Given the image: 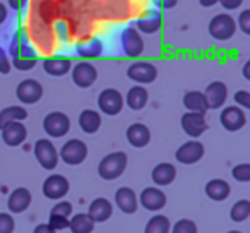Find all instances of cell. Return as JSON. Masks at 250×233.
<instances>
[{
  "label": "cell",
  "instance_id": "obj_6",
  "mask_svg": "<svg viewBox=\"0 0 250 233\" xmlns=\"http://www.w3.org/2000/svg\"><path fill=\"white\" fill-rule=\"evenodd\" d=\"M98 106H100V111H103L104 115L115 117L124 108V96H122V93L118 89L106 87L98 96Z\"/></svg>",
  "mask_w": 250,
  "mask_h": 233
},
{
  "label": "cell",
  "instance_id": "obj_25",
  "mask_svg": "<svg viewBox=\"0 0 250 233\" xmlns=\"http://www.w3.org/2000/svg\"><path fill=\"white\" fill-rule=\"evenodd\" d=\"M204 192L211 201H216V202H221V201H226L229 197V184L226 180H221V178H212L206 184L204 187Z\"/></svg>",
  "mask_w": 250,
  "mask_h": 233
},
{
  "label": "cell",
  "instance_id": "obj_20",
  "mask_svg": "<svg viewBox=\"0 0 250 233\" xmlns=\"http://www.w3.org/2000/svg\"><path fill=\"white\" fill-rule=\"evenodd\" d=\"M31 201H33L31 192L26 187H18L9 194L7 208H9V211L14 212V214H21V212H24L26 209L31 206Z\"/></svg>",
  "mask_w": 250,
  "mask_h": 233
},
{
  "label": "cell",
  "instance_id": "obj_2",
  "mask_svg": "<svg viewBox=\"0 0 250 233\" xmlns=\"http://www.w3.org/2000/svg\"><path fill=\"white\" fill-rule=\"evenodd\" d=\"M127 163H129V158H127V153L124 151H115V153H110L100 161L98 165V175H100L103 180H117L122 173L127 168Z\"/></svg>",
  "mask_w": 250,
  "mask_h": 233
},
{
  "label": "cell",
  "instance_id": "obj_41",
  "mask_svg": "<svg viewBox=\"0 0 250 233\" xmlns=\"http://www.w3.org/2000/svg\"><path fill=\"white\" fill-rule=\"evenodd\" d=\"M238 28L243 31V35H250V11L249 9H245V11H242V14L238 16Z\"/></svg>",
  "mask_w": 250,
  "mask_h": 233
},
{
  "label": "cell",
  "instance_id": "obj_5",
  "mask_svg": "<svg viewBox=\"0 0 250 233\" xmlns=\"http://www.w3.org/2000/svg\"><path fill=\"white\" fill-rule=\"evenodd\" d=\"M36 161L45 170H53L59 165V151L50 139H38L33 148Z\"/></svg>",
  "mask_w": 250,
  "mask_h": 233
},
{
  "label": "cell",
  "instance_id": "obj_48",
  "mask_svg": "<svg viewBox=\"0 0 250 233\" xmlns=\"http://www.w3.org/2000/svg\"><path fill=\"white\" fill-rule=\"evenodd\" d=\"M199 4H201L202 7H212V5L219 4V0H199Z\"/></svg>",
  "mask_w": 250,
  "mask_h": 233
},
{
  "label": "cell",
  "instance_id": "obj_42",
  "mask_svg": "<svg viewBox=\"0 0 250 233\" xmlns=\"http://www.w3.org/2000/svg\"><path fill=\"white\" fill-rule=\"evenodd\" d=\"M11 60H9L7 53H5L4 48H0V74H4V76H7L9 72H11Z\"/></svg>",
  "mask_w": 250,
  "mask_h": 233
},
{
  "label": "cell",
  "instance_id": "obj_40",
  "mask_svg": "<svg viewBox=\"0 0 250 233\" xmlns=\"http://www.w3.org/2000/svg\"><path fill=\"white\" fill-rule=\"evenodd\" d=\"M48 225L52 226V228L55 230V232H59V230H65V228H69V218H62V216H53V214H50Z\"/></svg>",
  "mask_w": 250,
  "mask_h": 233
},
{
  "label": "cell",
  "instance_id": "obj_13",
  "mask_svg": "<svg viewBox=\"0 0 250 233\" xmlns=\"http://www.w3.org/2000/svg\"><path fill=\"white\" fill-rule=\"evenodd\" d=\"M180 126L184 132L192 139H197L208 130V122H206L202 113H194V111H185L180 119Z\"/></svg>",
  "mask_w": 250,
  "mask_h": 233
},
{
  "label": "cell",
  "instance_id": "obj_1",
  "mask_svg": "<svg viewBox=\"0 0 250 233\" xmlns=\"http://www.w3.org/2000/svg\"><path fill=\"white\" fill-rule=\"evenodd\" d=\"M11 55H12L11 65H14L21 72L31 70L38 64V53H36V50L29 45L28 40L22 35L14 36V40L11 43Z\"/></svg>",
  "mask_w": 250,
  "mask_h": 233
},
{
  "label": "cell",
  "instance_id": "obj_9",
  "mask_svg": "<svg viewBox=\"0 0 250 233\" xmlns=\"http://www.w3.org/2000/svg\"><path fill=\"white\" fill-rule=\"evenodd\" d=\"M122 50L127 57H141L144 52V40L136 28H125L120 35Z\"/></svg>",
  "mask_w": 250,
  "mask_h": 233
},
{
  "label": "cell",
  "instance_id": "obj_30",
  "mask_svg": "<svg viewBox=\"0 0 250 233\" xmlns=\"http://www.w3.org/2000/svg\"><path fill=\"white\" fill-rule=\"evenodd\" d=\"M26 119H28V111H26L24 106H18V105L5 106L4 110H0V130L4 129L7 124L22 122Z\"/></svg>",
  "mask_w": 250,
  "mask_h": 233
},
{
  "label": "cell",
  "instance_id": "obj_14",
  "mask_svg": "<svg viewBox=\"0 0 250 233\" xmlns=\"http://www.w3.org/2000/svg\"><path fill=\"white\" fill-rule=\"evenodd\" d=\"M204 156V146L197 139H192L184 143L175 153V160L182 165H195Z\"/></svg>",
  "mask_w": 250,
  "mask_h": 233
},
{
  "label": "cell",
  "instance_id": "obj_50",
  "mask_svg": "<svg viewBox=\"0 0 250 233\" xmlns=\"http://www.w3.org/2000/svg\"><path fill=\"white\" fill-rule=\"evenodd\" d=\"M228 233H242V232H238V230H229Z\"/></svg>",
  "mask_w": 250,
  "mask_h": 233
},
{
  "label": "cell",
  "instance_id": "obj_4",
  "mask_svg": "<svg viewBox=\"0 0 250 233\" xmlns=\"http://www.w3.org/2000/svg\"><path fill=\"white\" fill-rule=\"evenodd\" d=\"M59 158L69 167H77L87 158V146L81 139H69L60 148Z\"/></svg>",
  "mask_w": 250,
  "mask_h": 233
},
{
  "label": "cell",
  "instance_id": "obj_38",
  "mask_svg": "<svg viewBox=\"0 0 250 233\" xmlns=\"http://www.w3.org/2000/svg\"><path fill=\"white\" fill-rule=\"evenodd\" d=\"M16 221L11 212H0V233H14Z\"/></svg>",
  "mask_w": 250,
  "mask_h": 233
},
{
  "label": "cell",
  "instance_id": "obj_3",
  "mask_svg": "<svg viewBox=\"0 0 250 233\" xmlns=\"http://www.w3.org/2000/svg\"><path fill=\"white\" fill-rule=\"evenodd\" d=\"M208 31L218 42H226L236 33V21L229 14H218L209 21Z\"/></svg>",
  "mask_w": 250,
  "mask_h": 233
},
{
  "label": "cell",
  "instance_id": "obj_36",
  "mask_svg": "<svg viewBox=\"0 0 250 233\" xmlns=\"http://www.w3.org/2000/svg\"><path fill=\"white\" fill-rule=\"evenodd\" d=\"M231 177L235 178L236 182H242V184L250 182V165L249 163H240V165H236V167H233Z\"/></svg>",
  "mask_w": 250,
  "mask_h": 233
},
{
  "label": "cell",
  "instance_id": "obj_7",
  "mask_svg": "<svg viewBox=\"0 0 250 233\" xmlns=\"http://www.w3.org/2000/svg\"><path fill=\"white\" fill-rule=\"evenodd\" d=\"M43 130L50 137H63L70 130V119L63 111H50L43 119Z\"/></svg>",
  "mask_w": 250,
  "mask_h": 233
},
{
  "label": "cell",
  "instance_id": "obj_12",
  "mask_svg": "<svg viewBox=\"0 0 250 233\" xmlns=\"http://www.w3.org/2000/svg\"><path fill=\"white\" fill-rule=\"evenodd\" d=\"M16 96L21 103L24 105H35L42 100L43 96V86L36 79H24L16 87Z\"/></svg>",
  "mask_w": 250,
  "mask_h": 233
},
{
  "label": "cell",
  "instance_id": "obj_37",
  "mask_svg": "<svg viewBox=\"0 0 250 233\" xmlns=\"http://www.w3.org/2000/svg\"><path fill=\"white\" fill-rule=\"evenodd\" d=\"M50 214L62 216V218H70V216H72V204H70V202H67V201H59L52 208Z\"/></svg>",
  "mask_w": 250,
  "mask_h": 233
},
{
  "label": "cell",
  "instance_id": "obj_22",
  "mask_svg": "<svg viewBox=\"0 0 250 233\" xmlns=\"http://www.w3.org/2000/svg\"><path fill=\"white\" fill-rule=\"evenodd\" d=\"M125 136H127V141H129L130 146L146 148L147 144H149V141H151V130L147 129V126L137 122V124L129 126V129H127Z\"/></svg>",
  "mask_w": 250,
  "mask_h": 233
},
{
  "label": "cell",
  "instance_id": "obj_35",
  "mask_svg": "<svg viewBox=\"0 0 250 233\" xmlns=\"http://www.w3.org/2000/svg\"><path fill=\"white\" fill-rule=\"evenodd\" d=\"M170 233H197V225L192 219H180L170 228Z\"/></svg>",
  "mask_w": 250,
  "mask_h": 233
},
{
  "label": "cell",
  "instance_id": "obj_23",
  "mask_svg": "<svg viewBox=\"0 0 250 233\" xmlns=\"http://www.w3.org/2000/svg\"><path fill=\"white\" fill-rule=\"evenodd\" d=\"M137 31L144 33V35H154L161 29L163 26V16L160 11H147L143 18L137 19Z\"/></svg>",
  "mask_w": 250,
  "mask_h": 233
},
{
  "label": "cell",
  "instance_id": "obj_15",
  "mask_svg": "<svg viewBox=\"0 0 250 233\" xmlns=\"http://www.w3.org/2000/svg\"><path fill=\"white\" fill-rule=\"evenodd\" d=\"M98 79V70L91 62H77L72 67V81L77 87H91Z\"/></svg>",
  "mask_w": 250,
  "mask_h": 233
},
{
  "label": "cell",
  "instance_id": "obj_18",
  "mask_svg": "<svg viewBox=\"0 0 250 233\" xmlns=\"http://www.w3.org/2000/svg\"><path fill=\"white\" fill-rule=\"evenodd\" d=\"M0 132H2V141H4V144H7V146H11V148L21 146L26 141V137H28V129H26V126L22 122L7 124Z\"/></svg>",
  "mask_w": 250,
  "mask_h": 233
},
{
  "label": "cell",
  "instance_id": "obj_33",
  "mask_svg": "<svg viewBox=\"0 0 250 233\" xmlns=\"http://www.w3.org/2000/svg\"><path fill=\"white\" fill-rule=\"evenodd\" d=\"M250 216V201L247 199H240L229 209V218L233 223H243L247 221Z\"/></svg>",
  "mask_w": 250,
  "mask_h": 233
},
{
  "label": "cell",
  "instance_id": "obj_43",
  "mask_svg": "<svg viewBox=\"0 0 250 233\" xmlns=\"http://www.w3.org/2000/svg\"><path fill=\"white\" fill-rule=\"evenodd\" d=\"M153 4L158 9H165L167 11V9H173L178 4V0H153Z\"/></svg>",
  "mask_w": 250,
  "mask_h": 233
},
{
  "label": "cell",
  "instance_id": "obj_49",
  "mask_svg": "<svg viewBox=\"0 0 250 233\" xmlns=\"http://www.w3.org/2000/svg\"><path fill=\"white\" fill-rule=\"evenodd\" d=\"M243 77L247 81H250V60H247L245 65H243Z\"/></svg>",
  "mask_w": 250,
  "mask_h": 233
},
{
  "label": "cell",
  "instance_id": "obj_19",
  "mask_svg": "<svg viewBox=\"0 0 250 233\" xmlns=\"http://www.w3.org/2000/svg\"><path fill=\"white\" fill-rule=\"evenodd\" d=\"M115 204L124 214H134L139 208L137 194L130 187H120L115 192Z\"/></svg>",
  "mask_w": 250,
  "mask_h": 233
},
{
  "label": "cell",
  "instance_id": "obj_34",
  "mask_svg": "<svg viewBox=\"0 0 250 233\" xmlns=\"http://www.w3.org/2000/svg\"><path fill=\"white\" fill-rule=\"evenodd\" d=\"M101 50H103V46H101V42H98V40H93V42L84 43V45L77 46V52H79V55L89 57V59H96V57H100Z\"/></svg>",
  "mask_w": 250,
  "mask_h": 233
},
{
  "label": "cell",
  "instance_id": "obj_45",
  "mask_svg": "<svg viewBox=\"0 0 250 233\" xmlns=\"http://www.w3.org/2000/svg\"><path fill=\"white\" fill-rule=\"evenodd\" d=\"M33 233H57V232L52 228V226L48 225V223H40V225L35 226Z\"/></svg>",
  "mask_w": 250,
  "mask_h": 233
},
{
  "label": "cell",
  "instance_id": "obj_46",
  "mask_svg": "<svg viewBox=\"0 0 250 233\" xmlns=\"http://www.w3.org/2000/svg\"><path fill=\"white\" fill-rule=\"evenodd\" d=\"M7 2H9V7L14 9V11H19V9L24 7L28 0H7Z\"/></svg>",
  "mask_w": 250,
  "mask_h": 233
},
{
  "label": "cell",
  "instance_id": "obj_17",
  "mask_svg": "<svg viewBox=\"0 0 250 233\" xmlns=\"http://www.w3.org/2000/svg\"><path fill=\"white\" fill-rule=\"evenodd\" d=\"M204 98L206 103H208V110H218L223 105L226 103V98H228V87H226L225 83L221 81H214V83L208 84L204 91Z\"/></svg>",
  "mask_w": 250,
  "mask_h": 233
},
{
  "label": "cell",
  "instance_id": "obj_39",
  "mask_svg": "<svg viewBox=\"0 0 250 233\" xmlns=\"http://www.w3.org/2000/svg\"><path fill=\"white\" fill-rule=\"evenodd\" d=\"M233 100H235L236 106L240 108H250V93L245 89H240L235 93V96H233Z\"/></svg>",
  "mask_w": 250,
  "mask_h": 233
},
{
  "label": "cell",
  "instance_id": "obj_16",
  "mask_svg": "<svg viewBox=\"0 0 250 233\" xmlns=\"http://www.w3.org/2000/svg\"><path fill=\"white\" fill-rule=\"evenodd\" d=\"M137 201L141 202V206H143L144 209L154 212V211H161V209L167 206V195L158 187H146L141 192Z\"/></svg>",
  "mask_w": 250,
  "mask_h": 233
},
{
  "label": "cell",
  "instance_id": "obj_31",
  "mask_svg": "<svg viewBox=\"0 0 250 233\" xmlns=\"http://www.w3.org/2000/svg\"><path fill=\"white\" fill-rule=\"evenodd\" d=\"M69 228L72 233H91L94 230V221L87 216V212H77L69 218Z\"/></svg>",
  "mask_w": 250,
  "mask_h": 233
},
{
  "label": "cell",
  "instance_id": "obj_44",
  "mask_svg": "<svg viewBox=\"0 0 250 233\" xmlns=\"http://www.w3.org/2000/svg\"><path fill=\"white\" fill-rule=\"evenodd\" d=\"M219 4L226 9V11H233V9H238L243 4V0H219Z\"/></svg>",
  "mask_w": 250,
  "mask_h": 233
},
{
  "label": "cell",
  "instance_id": "obj_11",
  "mask_svg": "<svg viewBox=\"0 0 250 233\" xmlns=\"http://www.w3.org/2000/svg\"><path fill=\"white\" fill-rule=\"evenodd\" d=\"M219 122L225 127L228 132H236V130L243 129L247 124V117L245 111L242 110L236 105H231V106L223 108L221 115H219Z\"/></svg>",
  "mask_w": 250,
  "mask_h": 233
},
{
  "label": "cell",
  "instance_id": "obj_29",
  "mask_svg": "<svg viewBox=\"0 0 250 233\" xmlns=\"http://www.w3.org/2000/svg\"><path fill=\"white\" fill-rule=\"evenodd\" d=\"M184 106L188 111L204 115L208 111V103H206L204 93L202 91H187L184 94Z\"/></svg>",
  "mask_w": 250,
  "mask_h": 233
},
{
  "label": "cell",
  "instance_id": "obj_24",
  "mask_svg": "<svg viewBox=\"0 0 250 233\" xmlns=\"http://www.w3.org/2000/svg\"><path fill=\"white\" fill-rule=\"evenodd\" d=\"M175 177H177V168L171 163H160L151 171V178L158 187H167V185L173 184Z\"/></svg>",
  "mask_w": 250,
  "mask_h": 233
},
{
  "label": "cell",
  "instance_id": "obj_32",
  "mask_svg": "<svg viewBox=\"0 0 250 233\" xmlns=\"http://www.w3.org/2000/svg\"><path fill=\"white\" fill-rule=\"evenodd\" d=\"M171 223L165 214H154L149 221L146 223L144 233H170Z\"/></svg>",
  "mask_w": 250,
  "mask_h": 233
},
{
  "label": "cell",
  "instance_id": "obj_10",
  "mask_svg": "<svg viewBox=\"0 0 250 233\" xmlns=\"http://www.w3.org/2000/svg\"><path fill=\"white\" fill-rule=\"evenodd\" d=\"M127 77L137 83L139 86L141 84H151L156 81L158 69L151 62H132L127 69Z\"/></svg>",
  "mask_w": 250,
  "mask_h": 233
},
{
  "label": "cell",
  "instance_id": "obj_8",
  "mask_svg": "<svg viewBox=\"0 0 250 233\" xmlns=\"http://www.w3.org/2000/svg\"><path fill=\"white\" fill-rule=\"evenodd\" d=\"M70 184L63 175L53 173L48 178H45L43 182V195L46 199H52V201H60L69 194Z\"/></svg>",
  "mask_w": 250,
  "mask_h": 233
},
{
  "label": "cell",
  "instance_id": "obj_47",
  "mask_svg": "<svg viewBox=\"0 0 250 233\" xmlns=\"http://www.w3.org/2000/svg\"><path fill=\"white\" fill-rule=\"evenodd\" d=\"M5 19H7V7H5L2 2H0V24H2Z\"/></svg>",
  "mask_w": 250,
  "mask_h": 233
},
{
  "label": "cell",
  "instance_id": "obj_26",
  "mask_svg": "<svg viewBox=\"0 0 250 233\" xmlns=\"http://www.w3.org/2000/svg\"><path fill=\"white\" fill-rule=\"evenodd\" d=\"M70 69H72V62L67 57H50L43 62V70L53 77L65 76V74H69Z\"/></svg>",
  "mask_w": 250,
  "mask_h": 233
},
{
  "label": "cell",
  "instance_id": "obj_21",
  "mask_svg": "<svg viewBox=\"0 0 250 233\" xmlns=\"http://www.w3.org/2000/svg\"><path fill=\"white\" fill-rule=\"evenodd\" d=\"M113 214V204L106 197H96L87 208V216L96 223H104Z\"/></svg>",
  "mask_w": 250,
  "mask_h": 233
},
{
  "label": "cell",
  "instance_id": "obj_28",
  "mask_svg": "<svg viewBox=\"0 0 250 233\" xmlns=\"http://www.w3.org/2000/svg\"><path fill=\"white\" fill-rule=\"evenodd\" d=\"M147 100H149V94H147V89L143 86H132L129 91H127V98H125V101H127V106L130 108V110H143L144 106L147 105Z\"/></svg>",
  "mask_w": 250,
  "mask_h": 233
},
{
  "label": "cell",
  "instance_id": "obj_27",
  "mask_svg": "<svg viewBox=\"0 0 250 233\" xmlns=\"http://www.w3.org/2000/svg\"><path fill=\"white\" fill-rule=\"evenodd\" d=\"M79 127L84 134H96L101 127V115L96 110H83L79 115Z\"/></svg>",
  "mask_w": 250,
  "mask_h": 233
}]
</instances>
